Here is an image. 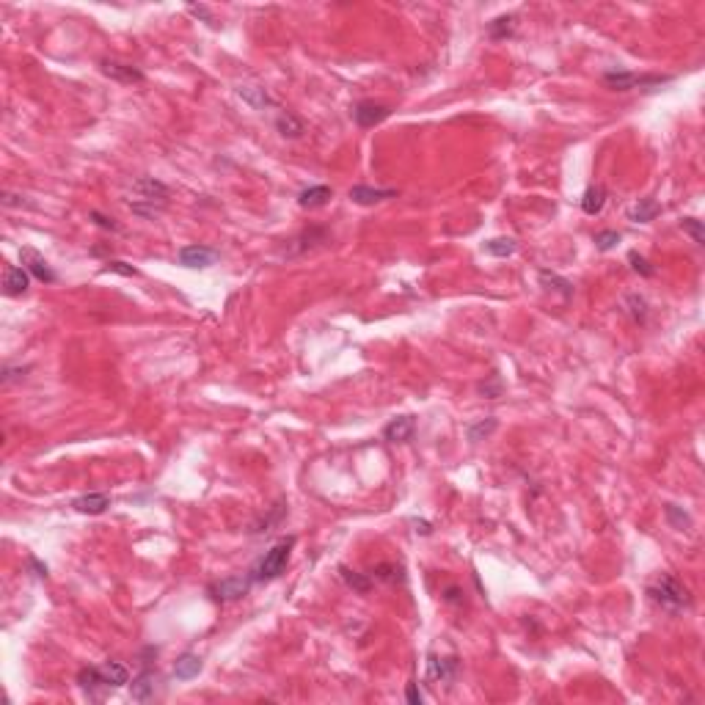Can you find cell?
<instances>
[{"label": "cell", "mask_w": 705, "mask_h": 705, "mask_svg": "<svg viewBox=\"0 0 705 705\" xmlns=\"http://www.w3.org/2000/svg\"><path fill=\"white\" fill-rule=\"evenodd\" d=\"M648 595H650L653 603H659V606H661L664 612H670V614H681L684 609L692 606V592H689V587H686L678 576H672V573H661V576L648 587Z\"/></svg>", "instance_id": "6da1fadb"}, {"label": "cell", "mask_w": 705, "mask_h": 705, "mask_svg": "<svg viewBox=\"0 0 705 705\" xmlns=\"http://www.w3.org/2000/svg\"><path fill=\"white\" fill-rule=\"evenodd\" d=\"M295 546V537H284L278 540L270 551H265V557L259 560V565L253 568V582H270V579H278L287 568V560H289V551Z\"/></svg>", "instance_id": "7a4b0ae2"}, {"label": "cell", "mask_w": 705, "mask_h": 705, "mask_svg": "<svg viewBox=\"0 0 705 705\" xmlns=\"http://www.w3.org/2000/svg\"><path fill=\"white\" fill-rule=\"evenodd\" d=\"M670 78H656V75H634V72H606L603 75V83L614 91H631V89H639V86H661L667 83Z\"/></svg>", "instance_id": "3957f363"}, {"label": "cell", "mask_w": 705, "mask_h": 705, "mask_svg": "<svg viewBox=\"0 0 705 705\" xmlns=\"http://www.w3.org/2000/svg\"><path fill=\"white\" fill-rule=\"evenodd\" d=\"M221 259V253L210 245H185L179 248V265L190 270H207Z\"/></svg>", "instance_id": "277c9868"}, {"label": "cell", "mask_w": 705, "mask_h": 705, "mask_svg": "<svg viewBox=\"0 0 705 705\" xmlns=\"http://www.w3.org/2000/svg\"><path fill=\"white\" fill-rule=\"evenodd\" d=\"M100 69H102V75H105V78L116 80V83H121V86H135V83H143V80H146V75H143L138 66H132V64H121V61H102V64H100Z\"/></svg>", "instance_id": "5b68a950"}, {"label": "cell", "mask_w": 705, "mask_h": 705, "mask_svg": "<svg viewBox=\"0 0 705 705\" xmlns=\"http://www.w3.org/2000/svg\"><path fill=\"white\" fill-rule=\"evenodd\" d=\"M19 256H22V267L36 278V281H42V284H53L55 281V273H53V267L47 265V259L39 253V251H33V248H22L19 251Z\"/></svg>", "instance_id": "8992f818"}, {"label": "cell", "mask_w": 705, "mask_h": 705, "mask_svg": "<svg viewBox=\"0 0 705 705\" xmlns=\"http://www.w3.org/2000/svg\"><path fill=\"white\" fill-rule=\"evenodd\" d=\"M458 659L455 656H430L427 659V678L438 684H452L458 678Z\"/></svg>", "instance_id": "52a82bcc"}, {"label": "cell", "mask_w": 705, "mask_h": 705, "mask_svg": "<svg viewBox=\"0 0 705 705\" xmlns=\"http://www.w3.org/2000/svg\"><path fill=\"white\" fill-rule=\"evenodd\" d=\"M389 116H391V108H389V105H377V102H358V105L352 108V118H355V124H358V127H364V130L383 124Z\"/></svg>", "instance_id": "ba28073f"}, {"label": "cell", "mask_w": 705, "mask_h": 705, "mask_svg": "<svg viewBox=\"0 0 705 705\" xmlns=\"http://www.w3.org/2000/svg\"><path fill=\"white\" fill-rule=\"evenodd\" d=\"M30 287V273L25 267H17V265H8L6 273H3V295L8 298H19L25 295Z\"/></svg>", "instance_id": "9c48e42d"}, {"label": "cell", "mask_w": 705, "mask_h": 705, "mask_svg": "<svg viewBox=\"0 0 705 705\" xmlns=\"http://www.w3.org/2000/svg\"><path fill=\"white\" fill-rule=\"evenodd\" d=\"M350 202L355 204H361V207H372V204H377V202H386V199H394L397 196V190H391V188H369V185H355L350 188Z\"/></svg>", "instance_id": "30bf717a"}, {"label": "cell", "mask_w": 705, "mask_h": 705, "mask_svg": "<svg viewBox=\"0 0 705 705\" xmlns=\"http://www.w3.org/2000/svg\"><path fill=\"white\" fill-rule=\"evenodd\" d=\"M251 582H253V576H229V579L218 582L213 587V592H215L218 600H237L251 589Z\"/></svg>", "instance_id": "8fae6325"}, {"label": "cell", "mask_w": 705, "mask_h": 705, "mask_svg": "<svg viewBox=\"0 0 705 705\" xmlns=\"http://www.w3.org/2000/svg\"><path fill=\"white\" fill-rule=\"evenodd\" d=\"M413 430H416V419L413 416H397V419H391L383 427V438L389 444H402V441H408L413 436Z\"/></svg>", "instance_id": "7c38bea8"}, {"label": "cell", "mask_w": 705, "mask_h": 705, "mask_svg": "<svg viewBox=\"0 0 705 705\" xmlns=\"http://www.w3.org/2000/svg\"><path fill=\"white\" fill-rule=\"evenodd\" d=\"M132 190L141 196V199H149V202H168V196H171V190H168V185H163L160 179H154V177H141L135 185H132Z\"/></svg>", "instance_id": "4fadbf2b"}, {"label": "cell", "mask_w": 705, "mask_h": 705, "mask_svg": "<svg viewBox=\"0 0 705 705\" xmlns=\"http://www.w3.org/2000/svg\"><path fill=\"white\" fill-rule=\"evenodd\" d=\"M78 684H80V689H83L89 697H100L102 689H111L100 667H86V670H80V672H78Z\"/></svg>", "instance_id": "5bb4252c"}, {"label": "cell", "mask_w": 705, "mask_h": 705, "mask_svg": "<svg viewBox=\"0 0 705 705\" xmlns=\"http://www.w3.org/2000/svg\"><path fill=\"white\" fill-rule=\"evenodd\" d=\"M518 30V17L515 14H501L496 19L488 22V36L493 42H504V39H512Z\"/></svg>", "instance_id": "9a60e30c"}, {"label": "cell", "mask_w": 705, "mask_h": 705, "mask_svg": "<svg viewBox=\"0 0 705 705\" xmlns=\"http://www.w3.org/2000/svg\"><path fill=\"white\" fill-rule=\"evenodd\" d=\"M72 507H75L78 512H83V515H102V512L111 507V496H108V493H86V496L75 499Z\"/></svg>", "instance_id": "2e32d148"}, {"label": "cell", "mask_w": 705, "mask_h": 705, "mask_svg": "<svg viewBox=\"0 0 705 705\" xmlns=\"http://www.w3.org/2000/svg\"><path fill=\"white\" fill-rule=\"evenodd\" d=\"M331 196H334V190H331L328 185H312V188H306V190L298 196V204H301L303 210H317V207L328 204Z\"/></svg>", "instance_id": "e0dca14e"}, {"label": "cell", "mask_w": 705, "mask_h": 705, "mask_svg": "<svg viewBox=\"0 0 705 705\" xmlns=\"http://www.w3.org/2000/svg\"><path fill=\"white\" fill-rule=\"evenodd\" d=\"M130 695H132L135 703L152 700V695H154V672H152V670H143V672L130 684Z\"/></svg>", "instance_id": "ac0fdd59"}, {"label": "cell", "mask_w": 705, "mask_h": 705, "mask_svg": "<svg viewBox=\"0 0 705 705\" xmlns=\"http://www.w3.org/2000/svg\"><path fill=\"white\" fill-rule=\"evenodd\" d=\"M606 204V188L603 185H589L582 196V213L584 215H600Z\"/></svg>", "instance_id": "d6986e66"}, {"label": "cell", "mask_w": 705, "mask_h": 705, "mask_svg": "<svg viewBox=\"0 0 705 705\" xmlns=\"http://www.w3.org/2000/svg\"><path fill=\"white\" fill-rule=\"evenodd\" d=\"M659 213H661V204H659L656 199H639V204L631 207L628 218H631L634 224H650Z\"/></svg>", "instance_id": "ffe728a7"}, {"label": "cell", "mask_w": 705, "mask_h": 705, "mask_svg": "<svg viewBox=\"0 0 705 705\" xmlns=\"http://www.w3.org/2000/svg\"><path fill=\"white\" fill-rule=\"evenodd\" d=\"M537 278H540V284H543L546 289L560 292L565 301H571V298H573V284H571L568 278H562V276H557V273H551V270H540V273H537Z\"/></svg>", "instance_id": "44dd1931"}, {"label": "cell", "mask_w": 705, "mask_h": 705, "mask_svg": "<svg viewBox=\"0 0 705 705\" xmlns=\"http://www.w3.org/2000/svg\"><path fill=\"white\" fill-rule=\"evenodd\" d=\"M202 672V659L196 656V653H182L179 659H177V664H174V675L179 678V681H190V678H196Z\"/></svg>", "instance_id": "7402d4cb"}, {"label": "cell", "mask_w": 705, "mask_h": 705, "mask_svg": "<svg viewBox=\"0 0 705 705\" xmlns=\"http://www.w3.org/2000/svg\"><path fill=\"white\" fill-rule=\"evenodd\" d=\"M237 94L253 108V111H262V108H267L270 105V97H267V91L262 89V86H253V83H245V86H240L237 89Z\"/></svg>", "instance_id": "603a6c76"}, {"label": "cell", "mask_w": 705, "mask_h": 705, "mask_svg": "<svg viewBox=\"0 0 705 705\" xmlns=\"http://www.w3.org/2000/svg\"><path fill=\"white\" fill-rule=\"evenodd\" d=\"M369 579H372V582L397 584V582H405V571H402V565L383 562V565H377V568H372V571H369Z\"/></svg>", "instance_id": "cb8c5ba5"}, {"label": "cell", "mask_w": 705, "mask_h": 705, "mask_svg": "<svg viewBox=\"0 0 705 705\" xmlns=\"http://www.w3.org/2000/svg\"><path fill=\"white\" fill-rule=\"evenodd\" d=\"M482 248H485V253H490V256H496V259H507V256H512V253L518 251V242H515L512 237H493V240H488Z\"/></svg>", "instance_id": "d4e9b609"}, {"label": "cell", "mask_w": 705, "mask_h": 705, "mask_svg": "<svg viewBox=\"0 0 705 705\" xmlns=\"http://www.w3.org/2000/svg\"><path fill=\"white\" fill-rule=\"evenodd\" d=\"M276 127H278V132H281L284 138H301V135L306 132L303 121L295 116V114H289V111L278 114V118H276Z\"/></svg>", "instance_id": "484cf974"}, {"label": "cell", "mask_w": 705, "mask_h": 705, "mask_svg": "<svg viewBox=\"0 0 705 705\" xmlns=\"http://www.w3.org/2000/svg\"><path fill=\"white\" fill-rule=\"evenodd\" d=\"M339 576H342V582H345L348 587L355 589V592H361V595H366V592L372 589L369 573H358V571H350L348 565H342V568H339Z\"/></svg>", "instance_id": "4316f807"}, {"label": "cell", "mask_w": 705, "mask_h": 705, "mask_svg": "<svg viewBox=\"0 0 705 705\" xmlns=\"http://www.w3.org/2000/svg\"><path fill=\"white\" fill-rule=\"evenodd\" d=\"M127 207H130L135 215L146 218V221L157 218V215L166 210V204H163V202H149V199H132V202H127Z\"/></svg>", "instance_id": "83f0119b"}, {"label": "cell", "mask_w": 705, "mask_h": 705, "mask_svg": "<svg viewBox=\"0 0 705 705\" xmlns=\"http://www.w3.org/2000/svg\"><path fill=\"white\" fill-rule=\"evenodd\" d=\"M100 670H102V675H105V681H108V686H111V689H118V686H124V684L130 681L127 667H124V664H118V661H105Z\"/></svg>", "instance_id": "f1b7e54d"}, {"label": "cell", "mask_w": 705, "mask_h": 705, "mask_svg": "<svg viewBox=\"0 0 705 705\" xmlns=\"http://www.w3.org/2000/svg\"><path fill=\"white\" fill-rule=\"evenodd\" d=\"M623 306H625V312H628V317L634 320V323H645L648 320V301L642 298V295H628L625 301H623Z\"/></svg>", "instance_id": "f546056e"}, {"label": "cell", "mask_w": 705, "mask_h": 705, "mask_svg": "<svg viewBox=\"0 0 705 705\" xmlns=\"http://www.w3.org/2000/svg\"><path fill=\"white\" fill-rule=\"evenodd\" d=\"M664 515H667V521H670L672 529H689V526H692V515H689L684 507H678V504H667V507H664Z\"/></svg>", "instance_id": "4dcf8cb0"}, {"label": "cell", "mask_w": 705, "mask_h": 705, "mask_svg": "<svg viewBox=\"0 0 705 705\" xmlns=\"http://www.w3.org/2000/svg\"><path fill=\"white\" fill-rule=\"evenodd\" d=\"M628 262H631V267H634V273H639L642 278H653L656 276V267L642 256V253H636V251H631L628 253Z\"/></svg>", "instance_id": "1f68e13d"}, {"label": "cell", "mask_w": 705, "mask_h": 705, "mask_svg": "<svg viewBox=\"0 0 705 705\" xmlns=\"http://www.w3.org/2000/svg\"><path fill=\"white\" fill-rule=\"evenodd\" d=\"M493 430H496V419H493V416H488V419H482V422L471 425V427H469V441H482V438H488Z\"/></svg>", "instance_id": "d6a6232c"}, {"label": "cell", "mask_w": 705, "mask_h": 705, "mask_svg": "<svg viewBox=\"0 0 705 705\" xmlns=\"http://www.w3.org/2000/svg\"><path fill=\"white\" fill-rule=\"evenodd\" d=\"M681 229L686 232V235H692V240L697 242V245H705V226L703 221H697V218H684L681 221Z\"/></svg>", "instance_id": "836d02e7"}, {"label": "cell", "mask_w": 705, "mask_h": 705, "mask_svg": "<svg viewBox=\"0 0 705 705\" xmlns=\"http://www.w3.org/2000/svg\"><path fill=\"white\" fill-rule=\"evenodd\" d=\"M617 242H620V232H614V229H606V232L595 235V248L598 251H612Z\"/></svg>", "instance_id": "e575fe53"}, {"label": "cell", "mask_w": 705, "mask_h": 705, "mask_svg": "<svg viewBox=\"0 0 705 705\" xmlns=\"http://www.w3.org/2000/svg\"><path fill=\"white\" fill-rule=\"evenodd\" d=\"M479 394H482V397H488V400H496V397L501 394V383H499V377L493 375L488 383H479Z\"/></svg>", "instance_id": "d590c367"}, {"label": "cell", "mask_w": 705, "mask_h": 705, "mask_svg": "<svg viewBox=\"0 0 705 705\" xmlns=\"http://www.w3.org/2000/svg\"><path fill=\"white\" fill-rule=\"evenodd\" d=\"M105 273H118V276H127V278H132V276H138V270L132 267V265H127V262H108V267H105Z\"/></svg>", "instance_id": "8d00e7d4"}, {"label": "cell", "mask_w": 705, "mask_h": 705, "mask_svg": "<svg viewBox=\"0 0 705 705\" xmlns=\"http://www.w3.org/2000/svg\"><path fill=\"white\" fill-rule=\"evenodd\" d=\"M91 221L100 226V229H108V232H118V224L114 218H108V215H102V213H97V210H91Z\"/></svg>", "instance_id": "74e56055"}, {"label": "cell", "mask_w": 705, "mask_h": 705, "mask_svg": "<svg viewBox=\"0 0 705 705\" xmlns=\"http://www.w3.org/2000/svg\"><path fill=\"white\" fill-rule=\"evenodd\" d=\"M188 11H190V14H193V17H199V19H204V22H210V25H213V22H215V17H213V11H210V8H207V6H196V3H190V6H188Z\"/></svg>", "instance_id": "f35d334b"}, {"label": "cell", "mask_w": 705, "mask_h": 705, "mask_svg": "<svg viewBox=\"0 0 705 705\" xmlns=\"http://www.w3.org/2000/svg\"><path fill=\"white\" fill-rule=\"evenodd\" d=\"M28 372V366H19V369H11V366H6L3 369V383H11V380H19L22 375Z\"/></svg>", "instance_id": "ab89813d"}, {"label": "cell", "mask_w": 705, "mask_h": 705, "mask_svg": "<svg viewBox=\"0 0 705 705\" xmlns=\"http://www.w3.org/2000/svg\"><path fill=\"white\" fill-rule=\"evenodd\" d=\"M444 600H447V603H463V589L447 587L444 589Z\"/></svg>", "instance_id": "60d3db41"}, {"label": "cell", "mask_w": 705, "mask_h": 705, "mask_svg": "<svg viewBox=\"0 0 705 705\" xmlns=\"http://www.w3.org/2000/svg\"><path fill=\"white\" fill-rule=\"evenodd\" d=\"M405 700H408L411 705H422V700H425V697H422V692L416 689V684H411V686H408V692H405Z\"/></svg>", "instance_id": "b9f144b4"}, {"label": "cell", "mask_w": 705, "mask_h": 705, "mask_svg": "<svg viewBox=\"0 0 705 705\" xmlns=\"http://www.w3.org/2000/svg\"><path fill=\"white\" fill-rule=\"evenodd\" d=\"M28 562H30V568H36V576H47V568H44V565H39V562H36L33 557H30Z\"/></svg>", "instance_id": "7bdbcfd3"}, {"label": "cell", "mask_w": 705, "mask_h": 705, "mask_svg": "<svg viewBox=\"0 0 705 705\" xmlns=\"http://www.w3.org/2000/svg\"><path fill=\"white\" fill-rule=\"evenodd\" d=\"M413 524L419 526L416 532H422V535H430V524H425V521H413Z\"/></svg>", "instance_id": "ee69618b"}]
</instances>
